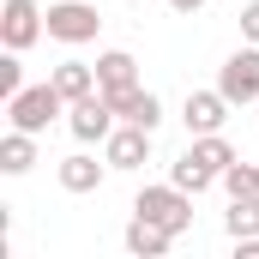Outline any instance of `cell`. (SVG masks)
Instances as JSON below:
<instances>
[{
  "label": "cell",
  "instance_id": "cell-1",
  "mask_svg": "<svg viewBox=\"0 0 259 259\" xmlns=\"http://www.w3.org/2000/svg\"><path fill=\"white\" fill-rule=\"evenodd\" d=\"M133 211L139 217H151V223H163L169 235H181V229H193V193L187 187H145V193L133 199Z\"/></svg>",
  "mask_w": 259,
  "mask_h": 259
},
{
  "label": "cell",
  "instance_id": "cell-2",
  "mask_svg": "<svg viewBox=\"0 0 259 259\" xmlns=\"http://www.w3.org/2000/svg\"><path fill=\"white\" fill-rule=\"evenodd\" d=\"M66 109V97L55 91V78L49 84H24L18 97H6V115H12V127H24V133H49V121Z\"/></svg>",
  "mask_w": 259,
  "mask_h": 259
},
{
  "label": "cell",
  "instance_id": "cell-3",
  "mask_svg": "<svg viewBox=\"0 0 259 259\" xmlns=\"http://www.w3.org/2000/svg\"><path fill=\"white\" fill-rule=\"evenodd\" d=\"M115 103L103 97V91H91V97H78V103H66V127H72V139H84V145H103L109 133H115Z\"/></svg>",
  "mask_w": 259,
  "mask_h": 259
},
{
  "label": "cell",
  "instance_id": "cell-4",
  "mask_svg": "<svg viewBox=\"0 0 259 259\" xmlns=\"http://www.w3.org/2000/svg\"><path fill=\"white\" fill-rule=\"evenodd\" d=\"M217 91H223L229 103H253V97H259V42L235 49V55L223 61V72H217Z\"/></svg>",
  "mask_w": 259,
  "mask_h": 259
},
{
  "label": "cell",
  "instance_id": "cell-5",
  "mask_svg": "<svg viewBox=\"0 0 259 259\" xmlns=\"http://www.w3.org/2000/svg\"><path fill=\"white\" fill-rule=\"evenodd\" d=\"M97 30H103V12H97V6H84V0L49 6V36H55V42H91Z\"/></svg>",
  "mask_w": 259,
  "mask_h": 259
},
{
  "label": "cell",
  "instance_id": "cell-6",
  "mask_svg": "<svg viewBox=\"0 0 259 259\" xmlns=\"http://www.w3.org/2000/svg\"><path fill=\"white\" fill-rule=\"evenodd\" d=\"M42 30H49V18H42L36 0H6V6H0V42H6V49H30Z\"/></svg>",
  "mask_w": 259,
  "mask_h": 259
},
{
  "label": "cell",
  "instance_id": "cell-7",
  "mask_svg": "<svg viewBox=\"0 0 259 259\" xmlns=\"http://www.w3.org/2000/svg\"><path fill=\"white\" fill-rule=\"evenodd\" d=\"M229 109H235V103H229L223 91H193V97L181 103V121H187V133H193V139H199V133H223Z\"/></svg>",
  "mask_w": 259,
  "mask_h": 259
},
{
  "label": "cell",
  "instance_id": "cell-8",
  "mask_svg": "<svg viewBox=\"0 0 259 259\" xmlns=\"http://www.w3.org/2000/svg\"><path fill=\"white\" fill-rule=\"evenodd\" d=\"M103 151H109V169H139V163L151 157V127H133V121H121V127L103 139Z\"/></svg>",
  "mask_w": 259,
  "mask_h": 259
},
{
  "label": "cell",
  "instance_id": "cell-9",
  "mask_svg": "<svg viewBox=\"0 0 259 259\" xmlns=\"http://www.w3.org/2000/svg\"><path fill=\"white\" fill-rule=\"evenodd\" d=\"M109 103H115V115H121V121H133V127H151V133H157V121H163V103H157L145 84H133V91H115Z\"/></svg>",
  "mask_w": 259,
  "mask_h": 259
},
{
  "label": "cell",
  "instance_id": "cell-10",
  "mask_svg": "<svg viewBox=\"0 0 259 259\" xmlns=\"http://www.w3.org/2000/svg\"><path fill=\"white\" fill-rule=\"evenodd\" d=\"M97 84H103V97L133 91V84H139V61H133L127 49H109V55H97Z\"/></svg>",
  "mask_w": 259,
  "mask_h": 259
},
{
  "label": "cell",
  "instance_id": "cell-11",
  "mask_svg": "<svg viewBox=\"0 0 259 259\" xmlns=\"http://www.w3.org/2000/svg\"><path fill=\"white\" fill-rule=\"evenodd\" d=\"M169 229L163 223H151V217H139L133 211V223H127V253H139V259H157V253H169Z\"/></svg>",
  "mask_w": 259,
  "mask_h": 259
},
{
  "label": "cell",
  "instance_id": "cell-12",
  "mask_svg": "<svg viewBox=\"0 0 259 259\" xmlns=\"http://www.w3.org/2000/svg\"><path fill=\"white\" fill-rule=\"evenodd\" d=\"M49 78H55V91H61L66 103H78V97L103 91V84H97V66H84V61H61L55 72H49Z\"/></svg>",
  "mask_w": 259,
  "mask_h": 259
},
{
  "label": "cell",
  "instance_id": "cell-13",
  "mask_svg": "<svg viewBox=\"0 0 259 259\" xmlns=\"http://www.w3.org/2000/svg\"><path fill=\"white\" fill-rule=\"evenodd\" d=\"M103 169H109V163H97V157L78 151V157L61 163V187H66V193H97V187H103Z\"/></svg>",
  "mask_w": 259,
  "mask_h": 259
},
{
  "label": "cell",
  "instance_id": "cell-14",
  "mask_svg": "<svg viewBox=\"0 0 259 259\" xmlns=\"http://www.w3.org/2000/svg\"><path fill=\"white\" fill-rule=\"evenodd\" d=\"M30 163H36V133L12 127L6 139H0V169H6V175H24Z\"/></svg>",
  "mask_w": 259,
  "mask_h": 259
},
{
  "label": "cell",
  "instance_id": "cell-15",
  "mask_svg": "<svg viewBox=\"0 0 259 259\" xmlns=\"http://www.w3.org/2000/svg\"><path fill=\"white\" fill-rule=\"evenodd\" d=\"M187 151H193V157H199V163H205V169H217V181H223V169L235 163V145H229L223 133H199V139H193V145H187Z\"/></svg>",
  "mask_w": 259,
  "mask_h": 259
},
{
  "label": "cell",
  "instance_id": "cell-16",
  "mask_svg": "<svg viewBox=\"0 0 259 259\" xmlns=\"http://www.w3.org/2000/svg\"><path fill=\"white\" fill-rule=\"evenodd\" d=\"M169 181H175V187H187V193H205V187L217 181V169H205L193 151H181V157H175V169H169Z\"/></svg>",
  "mask_w": 259,
  "mask_h": 259
},
{
  "label": "cell",
  "instance_id": "cell-17",
  "mask_svg": "<svg viewBox=\"0 0 259 259\" xmlns=\"http://www.w3.org/2000/svg\"><path fill=\"white\" fill-rule=\"evenodd\" d=\"M223 229L241 241V235H259V193L247 199H229V217H223Z\"/></svg>",
  "mask_w": 259,
  "mask_h": 259
},
{
  "label": "cell",
  "instance_id": "cell-18",
  "mask_svg": "<svg viewBox=\"0 0 259 259\" xmlns=\"http://www.w3.org/2000/svg\"><path fill=\"white\" fill-rule=\"evenodd\" d=\"M223 187H229V199H247V193H259V163H229L223 169Z\"/></svg>",
  "mask_w": 259,
  "mask_h": 259
},
{
  "label": "cell",
  "instance_id": "cell-19",
  "mask_svg": "<svg viewBox=\"0 0 259 259\" xmlns=\"http://www.w3.org/2000/svg\"><path fill=\"white\" fill-rule=\"evenodd\" d=\"M24 91V66H18V49L0 55V97H18Z\"/></svg>",
  "mask_w": 259,
  "mask_h": 259
},
{
  "label": "cell",
  "instance_id": "cell-20",
  "mask_svg": "<svg viewBox=\"0 0 259 259\" xmlns=\"http://www.w3.org/2000/svg\"><path fill=\"white\" fill-rule=\"evenodd\" d=\"M241 36H247V42H259V0H247V6H241Z\"/></svg>",
  "mask_w": 259,
  "mask_h": 259
},
{
  "label": "cell",
  "instance_id": "cell-21",
  "mask_svg": "<svg viewBox=\"0 0 259 259\" xmlns=\"http://www.w3.org/2000/svg\"><path fill=\"white\" fill-rule=\"evenodd\" d=\"M169 6H175L181 18H193V12H199V6H205V0H169Z\"/></svg>",
  "mask_w": 259,
  "mask_h": 259
}]
</instances>
